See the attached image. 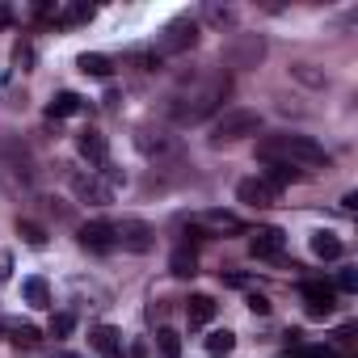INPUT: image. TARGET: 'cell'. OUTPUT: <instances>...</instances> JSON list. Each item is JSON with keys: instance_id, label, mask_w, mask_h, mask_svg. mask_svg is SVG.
I'll list each match as a JSON object with an SVG mask.
<instances>
[{"instance_id": "6da1fadb", "label": "cell", "mask_w": 358, "mask_h": 358, "mask_svg": "<svg viewBox=\"0 0 358 358\" xmlns=\"http://www.w3.org/2000/svg\"><path fill=\"white\" fill-rule=\"evenodd\" d=\"M228 89H232L228 72H207L203 80H194L190 89H182V93L173 97V106H169L173 122H177V127H194V122L211 118V114H215V110L224 106Z\"/></svg>"}, {"instance_id": "7a4b0ae2", "label": "cell", "mask_w": 358, "mask_h": 358, "mask_svg": "<svg viewBox=\"0 0 358 358\" xmlns=\"http://www.w3.org/2000/svg\"><path fill=\"white\" fill-rule=\"evenodd\" d=\"M257 160L287 164V169H299V164L320 169V164H329V152L308 135H266V139H257Z\"/></svg>"}, {"instance_id": "3957f363", "label": "cell", "mask_w": 358, "mask_h": 358, "mask_svg": "<svg viewBox=\"0 0 358 358\" xmlns=\"http://www.w3.org/2000/svg\"><path fill=\"white\" fill-rule=\"evenodd\" d=\"M257 131H262V114L236 106V110H224V114H220V122H215V131H211V143L224 148V143H236V139L257 135Z\"/></svg>"}, {"instance_id": "277c9868", "label": "cell", "mask_w": 358, "mask_h": 358, "mask_svg": "<svg viewBox=\"0 0 358 358\" xmlns=\"http://www.w3.org/2000/svg\"><path fill=\"white\" fill-rule=\"evenodd\" d=\"M199 43V22L190 13L182 17H173L160 34H156V55H177V51H190Z\"/></svg>"}, {"instance_id": "5b68a950", "label": "cell", "mask_w": 358, "mask_h": 358, "mask_svg": "<svg viewBox=\"0 0 358 358\" xmlns=\"http://www.w3.org/2000/svg\"><path fill=\"white\" fill-rule=\"evenodd\" d=\"M114 236H118V245L131 249V253H152V249H156V232H152L143 220H122V224L114 228Z\"/></svg>"}, {"instance_id": "8992f818", "label": "cell", "mask_w": 358, "mask_h": 358, "mask_svg": "<svg viewBox=\"0 0 358 358\" xmlns=\"http://www.w3.org/2000/svg\"><path fill=\"white\" fill-rule=\"evenodd\" d=\"M72 190L80 203H93V207H110L114 203V190L101 182L97 173H72Z\"/></svg>"}, {"instance_id": "52a82bcc", "label": "cell", "mask_w": 358, "mask_h": 358, "mask_svg": "<svg viewBox=\"0 0 358 358\" xmlns=\"http://www.w3.org/2000/svg\"><path fill=\"white\" fill-rule=\"evenodd\" d=\"M135 148H139L143 156H152L156 164L177 156V139H169V135H160V131H139V135H135Z\"/></svg>"}, {"instance_id": "ba28073f", "label": "cell", "mask_w": 358, "mask_h": 358, "mask_svg": "<svg viewBox=\"0 0 358 358\" xmlns=\"http://www.w3.org/2000/svg\"><path fill=\"white\" fill-rule=\"evenodd\" d=\"M80 245H85L89 253H110V249L118 245V236H114V224H106V220H93V224H85V228H80Z\"/></svg>"}, {"instance_id": "9c48e42d", "label": "cell", "mask_w": 358, "mask_h": 358, "mask_svg": "<svg viewBox=\"0 0 358 358\" xmlns=\"http://www.w3.org/2000/svg\"><path fill=\"white\" fill-rule=\"evenodd\" d=\"M303 299H308V316H316V320L333 316V308H337V295L329 282H303Z\"/></svg>"}, {"instance_id": "30bf717a", "label": "cell", "mask_w": 358, "mask_h": 358, "mask_svg": "<svg viewBox=\"0 0 358 358\" xmlns=\"http://www.w3.org/2000/svg\"><path fill=\"white\" fill-rule=\"evenodd\" d=\"M76 148H80V156H85L89 164H106V160H110V143H106V135H101L97 127H85V131L76 135Z\"/></svg>"}, {"instance_id": "8fae6325", "label": "cell", "mask_w": 358, "mask_h": 358, "mask_svg": "<svg viewBox=\"0 0 358 358\" xmlns=\"http://www.w3.org/2000/svg\"><path fill=\"white\" fill-rule=\"evenodd\" d=\"M236 199H241L245 207H257V211H262V207H274V199H278V194L262 182V177H245V182L236 186Z\"/></svg>"}, {"instance_id": "7c38bea8", "label": "cell", "mask_w": 358, "mask_h": 358, "mask_svg": "<svg viewBox=\"0 0 358 358\" xmlns=\"http://www.w3.org/2000/svg\"><path fill=\"white\" fill-rule=\"evenodd\" d=\"M282 249H287V236H282L278 228H262V232L249 241V253L262 257V262H266V257H282Z\"/></svg>"}, {"instance_id": "4fadbf2b", "label": "cell", "mask_w": 358, "mask_h": 358, "mask_svg": "<svg viewBox=\"0 0 358 358\" xmlns=\"http://www.w3.org/2000/svg\"><path fill=\"white\" fill-rule=\"evenodd\" d=\"M241 47H228V59L232 64H257L262 59V51H266V43L257 38V34H245V38H236Z\"/></svg>"}, {"instance_id": "5bb4252c", "label": "cell", "mask_w": 358, "mask_h": 358, "mask_svg": "<svg viewBox=\"0 0 358 358\" xmlns=\"http://www.w3.org/2000/svg\"><path fill=\"white\" fill-rule=\"evenodd\" d=\"M199 228H207V232H241V220L228 215V211H203Z\"/></svg>"}, {"instance_id": "9a60e30c", "label": "cell", "mask_w": 358, "mask_h": 358, "mask_svg": "<svg viewBox=\"0 0 358 358\" xmlns=\"http://www.w3.org/2000/svg\"><path fill=\"white\" fill-rule=\"evenodd\" d=\"M22 295H26L30 308H51V287H47V278H38V274L22 282Z\"/></svg>"}, {"instance_id": "2e32d148", "label": "cell", "mask_w": 358, "mask_h": 358, "mask_svg": "<svg viewBox=\"0 0 358 358\" xmlns=\"http://www.w3.org/2000/svg\"><path fill=\"white\" fill-rule=\"evenodd\" d=\"M203 345H207L211 358H228V354L236 350V333H232V329H215V333H207Z\"/></svg>"}, {"instance_id": "e0dca14e", "label": "cell", "mask_w": 358, "mask_h": 358, "mask_svg": "<svg viewBox=\"0 0 358 358\" xmlns=\"http://www.w3.org/2000/svg\"><path fill=\"white\" fill-rule=\"evenodd\" d=\"M312 253H316L320 262H337V257H341V241H337L333 232H312Z\"/></svg>"}, {"instance_id": "ac0fdd59", "label": "cell", "mask_w": 358, "mask_h": 358, "mask_svg": "<svg viewBox=\"0 0 358 358\" xmlns=\"http://www.w3.org/2000/svg\"><path fill=\"white\" fill-rule=\"evenodd\" d=\"M215 299L211 295H190V303H186V316H190V324H207L211 316H215Z\"/></svg>"}, {"instance_id": "d6986e66", "label": "cell", "mask_w": 358, "mask_h": 358, "mask_svg": "<svg viewBox=\"0 0 358 358\" xmlns=\"http://www.w3.org/2000/svg\"><path fill=\"white\" fill-rule=\"evenodd\" d=\"M80 106H85V97H76V93H55L51 106H47V114H51V118H72Z\"/></svg>"}, {"instance_id": "ffe728a7", "label": "cell", "mask_w": 358, "mask_h": 358, "mask_svg": "<svg viewBox=\"0 0 358 358\" xmlns=\"http://www.w3.org/2000/svg\"><path fill=\"white\" fill-rule=\"evenodd\" d=\"M89 341H93V350L110 354V350H118V345H122V333H118V329H110V324H97Z\"/></svg>"}, {"instance_id": "44dd1931", "label": "cell", "mask_w": 358, "mask_h": 358, "mask_svg": "<svg viewBox=\"0 0 358 358\" xmlns=\"http://www.w3.org/2000/svg\"><path fill=\"white\" fill-rule=\"evenodd\" d=\"M76 68H80L85 76H110V72H114V64H110L106 55H89V51L76 59Z\"/></svg>"}, {"instance_id": "7402d4cb", "label": "cell", "mask_w": 358, "mask_h": 358, "mask_svg": "<svg viewBox=\"0 0 358 358\" xmlns=\"http://www.w3.org/2000/svg\"><path fill=\"white\" fill-rule=\"evenodd\" d=\"M156 350H160V358H182V337L173 329H156Z\"/></svg>"}, {"instance_id": "603a6c76", "label": "cell", "mask_w": 358, "mask_h": 358, "mask_svg": "<svg viewBox=\"0 0 358 358\" xmlns=\"http://www.w3.org/2000/svg\"><path fill=\"white\" fill-rule=\"evenodd\" d=\"M295 177H299V169H287V164H270V173L262 177V182H266V186H270V190L278 194V186H291Z\"/></svg>"}, {"instance_id": "cb8c5ba5", "label": "cell", "mask_w": 358, "mask_h": 358, "mask_svg": "<svg viewBox=\"0 0 358 358\" xmlns=\"http://www.w3.org/2000/svg\"><path fill=\"white\" fill-rule=\"evenodd\" d=\"M194 266H199V262H194V253H190V249H177V253H173V262H169V270H173L177 278H190V274H194Z\"/></svg>"}, {"instance_id": "d4e9b609", "label": "cell", "mask_w": 358, "mask_h": 358, "mask_svg": "<svg viewBox=\"0 0 358 358\" xmlns=\"http://www.w3.org/2000/svg\"><path fill=\"white\" fill-rule=\"evenodd\" d=\"M9 333H13V341H17V345H26V350H34V345L43 341V333H38L34 324H13Z\"/></svg>"}, {"instance_id": "484cf974", "label": "cell", "mask_w": 358, "mask_h": 358, "mask_svg": "<svg viewBox=\"0 0 358 358\" xmlns=\"http://www.w3.org/2000/svg\"><path fill=\"white\" fill-rule=\"evenodd\" d=\"M17 232H22V236H26V245H34V249H43V245H47V232H43L38 224H30V220H22V224H17Z\"/></svg>"}, {"instance_id": "4316f807", "label": "cell", "mask_w": 358, "mask_h": 358, "mask_svg": "<svg viewBox=\"0 0 358 358\" xmlns=\"http://www.w3.org/2000/svg\"><path fill=\"white\" fill-rule=\"evenodd\" d=\"M72 329H76V316L72 312H55L51 316V337H68Z\"/></svg>"}, {"instance_id": "83f0119b", "label": "cell", "mask_w": 358, "mask_h": 358, "mask_svg": "<svg viewBox=\"0 0 358 358\" xmlns=\"http://www.w3.org/2000/svg\"><path fill=\"white\" fill-rule=\"evenodd\" d=\"M337 291H358V270H341L337 274Z\"/></svg>"}, {"instance_id": "f1b7e54d", "label": "cell", "mask_w": 358, "mask_h": 358, "mask_svg": "<svg viewBox=\"0 0 358 358\" xmlns=\"http://www.w3.org/2000/svg\"><path fill=\"white\" fill-rule=\"evenodd\" d=\"M299 358H333V350H329V345H303Z\"/></svg>"}, {"instance_id": "f546056e", "label": "cell", "mask_w": 358, "mask_h": 358, "mask_svg": "<svg viewBox=\"0 0 358 358\" xmlns=\"http://www.w3.org/2000/svg\"><path fill=\"white\" fill-rule=\"evenodd\" d=\"M249 312L266 316V312H270V299H266V295H249Z\"/></svg>"}, {"instance_id": "4dcf8cb0", "label": "cell", "mask_w": 358, "mask_h": 358, "mask_svg": "<svg viewBox=\"0 0 358 358\" xmlns=\"http://www.w3.org/2000/svg\"><path fill=\"white\" fill-rule=\"evenodd\" d=\"M106 358H131V354H122V345H118V350H110Z\"/></svg>"}, {"instance_id": "1f68e13d", "label": "cell", "mask_w": 358, "mask_h": 358, "mask_svg": "<svg viewBox=\"0 0 358 358\" xmlns=\"http://www.w3.org/2000/svg\"><path fill=\"white\" fill-rule=\"evenodd\" d=\"M55 358H80V354H55Z\"/></svg>"}]
</instances>
